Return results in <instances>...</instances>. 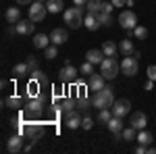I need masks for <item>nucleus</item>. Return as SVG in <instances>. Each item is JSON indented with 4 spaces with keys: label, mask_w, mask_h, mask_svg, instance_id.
Here are the masks:
<instances>
[{
    "label": "nucleus",
    "mask_w": 156,
    "mask_h": 154,
    "mask_svg": "<svg viewBox=\"0 0 156 154\" xmlns=\"http://www.w3.org/2000/svg\"><path fill=\"white\" fill-rule=\"evenodd\" d=\"M4 17H6V21H9V23H17V21L21 19V11H19L17 6H9L6 13H4Z\"/></svg>",
    "instance_id": "obj_20"
},
{
    "label": "nucleus",
    "mask_w": 156,
    "mask_h": 154,
    "mask_svg": "<svg viewBox=\"0 0 156 154\" xmlns=\"http://www.w3.org/2000/svg\"><path fill=\"white\" fill-rule=\"evenodd\" d=\"M44 56L48 60L56 59V56H58V46H56V44H50L48 48H44Z\"/></svg>",
    "instance_id": "obj_31"
},
{
    "label": "nucleus",
    "mask_w": 156,
    "mask_h": 154,
    "mask_svg": "<svg viewBox=\"0 0 156 154\" xmlns=\"http://www.w3.org/2000/svg\"><path fill=\"white\" fill-rule=\"evenodd\" d=\"M46 13H48V9H46V4L44 2H40V0H36V2H31L29 4V19L31 21H42L44 17H46Z\"/></svg>",
    "instance_id": "obj_6"
},
{
    "label": "nucleus",
    "mask_w": 156,
    "mask_h": 154,
    "mask_svg": "<svg viewBox=\"0 0 156 154\" xmlns=\"http://www.w3.org/2000/svg\"><path fill=\"white\" fill-rule=\"evenodd\" d=\"M104 59H106L104 50L92 48V50H87V52H85V60H87V63H92V65H100V63H102Z\"/></svg>",
    "instance_id": "obj_10"
},
{
    "label": "nucleus",
    "mask_w": 156,
    "mask_h": 154,
    "mask_svg": "<svg viewBox=\"0 0 156 154\" xmlns=\"http://www.w3.org/2000/svg\"><path fill=\"white\" fill-rule=\"evenodd\" d=\"M27 73H31L27 63H21V65H15V67H12V75H15V77H23Z\"/></svg>",
    "instance_id": "obj_26"
},
{
    "label": "nucleus",
    "mask_w": 156,
    "mask_h": 154,
    "mask_svg": "<svg viewBox=\"0 0 156 154\" xmlns=\"http://www.w3.org/2000/svg\"><path fill=\"white\" fill-rule=\"evenodd\" d=\"M119 25L123 29H127V31H133V29L137 27V17H135V13L133 11H123L119 15Z\"/></svg>",
    "instance_id": "obj_4"
},
{
    "label": "nucleus",
    "mask_w": 156,
    "mask_h": 154,
    "mask_svg": "<svg viewBox=\"0 0 156 154\" xmlns=\"http://www.w3.org/2000/svg\"><path fill=\"white\" fill-rule=\"evenodd\" d=\"M104 81H106V79H104L102 73H92V75H90V81H87V88L94 90V92H98V90L104 88Z\"/></svg>",
    "instance_id": "obj_12"
},
{
    "label": "nucleus",
    "mask_w": 156,
    "mask_h": 154,
    "mask_svg": "<svg viewBox=\"0 0 156 154\" xmlns=\"http://www.w3.org/2000/svg\"><path fill=\"white\" fill-rule=\"evenodd\" d=\"M137 69H140V65H137V59L135 56H125V59L121 60V73H125L127 77H133V75H137Z\"/></svg>",
    "instance_id": "obj_5"
},
{
    "label": "nucleus",
    "mask_w": 156,
    "mask_h": 154,
    "mask_svg": "<svg viewBox=\"0 0 156 154\" xmlns=\"http://www.w3.org/2000/svg\"><path fill=\"white\" fill-rule=\"evenodd\" d=\"M115 104V90L104 85L102 90H98L94 96V106L96 108H112Z\"/></svg>",
    "instance_id": "obj_1"
},
{
    "label": "nucleus",
    "mask_w": 156,
    "mask_h": 154,
    "mask_svg": "<svg viewBox=\"0 0 156 154\" xmlns=\"http://www.w3.org/2000/svg\"><path fill=\"white\" fill-rule=\"evenodd\" d=\"M75 102H73V100H69V98H65V100H62V104H60V110H62V113H71V110H75Z\"/></svg>",
    "instance_id": "obj_35"
},
{
    "label": "nucleus",
    "mask_w": 156,
    "mask_h": 154,
    "mask_svg": "<svg viewBox=\"0 0 156 154\" xmlns=\"http://www.w3.org/2000/svg\"><path fill=\"white\" fill-rule=\"evenodd\" d=\"M6 148H9V152H21L23 150V138L21 135H11L9 142H6Z\"/></svg>",
    "instance_id": "obj_15"
},
{
    "label": "nucleus",
    "mask_w": 156,
    "mask_h": 154,
    "mask_svg": "<svg viewBox=\"0 0 156 154\" xmlns=\"http://www.w3.org/2000/svg\"><path fill=\"white\" fill-rule=\"evenodd\" d=\"M115 117L112 115V110H108V108H100V115H98V123H104V125H108V121Z\"/></svg>",
    "instance_id": "obj_30"
},
{
    "label": "nucleus",
    "mask_w": 156,
    "mask_h": 154,
    "mask_svg": "<svg viewBox=\"0 0 156 154\" xmlns=\"http://www.w3.org/2000/svg\"><path fill=\"white\" fill-rule=\"evenodd\" d=\"M129 108H131V104H129V100H125V98H121V100H115V104H112V115L115 117H127L129 115Z\"/></svg>",
    "instance_id": "obj_8"
},
{
    "label": "nucleus",
    "mask_w": 156,
    "mask_h": 154,
    "mask_svg": "<svg viewBox=\"0 0 156 154\" xmlns=\"http://www.w3.org/2000/svg\"><path fill=\"white\" fill-rule=\"evenodd\" d=\"M50 40H52V44H56V46H62V44L69 40V34H67V29H62V27H56V29H52V34H50Z\"/></svg>",
    "instance_id": "obj_11"
},
{
    "label": "nucleus",
    "mask_w": 156,
    "mask_h": 154,
    "mask_svg": "<svg viewBox=\"0 0 156 154\" xmlns=\"http://www.w3.org/2000/svg\"><path fill=\"white\" fill-rule=\"evenodd\" d=\"M6 104H9L11 108H19V106H21V98H17V96H11V98L6 100Z\"/></svg>",
    "instance_id": "obj_37"
},
{
    "label": "nucleus",
    "mask_w": 156,
    "mask_h": 154,
    "mask_svg": "<svg viewBox=\"0 0 156 154\" xmlns=\"http://www.w3.org/2000/svg\"><path fill=\"white\" fill-rule=\"evenodd\" d=\"M144 90H146V92H150V90H154V79H148V81L144 83Z\"/></svg>",
    "instance_id": "obj_42"
},
{
    "label": "nucleus",
    "mask_w": 156,
    "mask_h": 154,
    "mask_svg": "<svg viewBox=\"0 0 156 154\" xmlns=\"http://www.w3.org/2000/svg\"><path fill=\"white\" fill-rule=\"evenodd\" d=\"M34 23H36V21H31V19H27V21H17V23H15V34H19V36H29V34H34Z\"/></svg>",
    "instance_id": "obj_9"
},
{
    "label": "nucleus",
    "mask_w": 156,
    "mask_h": 154,
    "mask_svg": "<svg viewBox=\"0 0 156 154\" xmlns=\"http://www.w3.org/2000/svg\"><path fill=\"white\" fill-rule=\"evenodd\" d=\"M62 6H65L62 0H48V2H46V9H48V13H52V15L60 13V11H62Z\"/></svg>",
    "instance_id": "obj_21"
},
{
    "label": "nucleus",
    "mask_w": 156,
    "mask_h": 154,
    "mask_svg": "<svg viewBox=\"0 0 156 154\" xmlns=\"http://www.w3.org/2000/svg\"><path fill=\"white\" fill-rule=\"evenodd\" d=\"M83 6H71L65 11V23L69 25L71 29H79L83 25Z\"/></svg>",
    "instance_id": "obj_2"
},
{
    "label": "nucleus",
    "mask_w": 156,
    "mask_h": 154,
    "mask_svg": "<svg viewBox=\"0 0 156 154\" xmlns=\"http://www.w3.org/2000/svg\"><path fill=\"white\" fill-rule=\"evenodd\" d=\"M133 138H137V133H135V127H133V125H129L127 129H123V140L131 142Z\"/></svg>",
    "instance_id": "obj_33"
},
{
    "label": "nucleus",
    "mask_w": 156,
    "mask_h": 154,
    "mask_svg": "<svg viewBox=\"0 0 156 154\" xmlns=\"http://www.w3.org/2000/svg\"><path fill=\"white\" fill-rule=\"evenodd\" d=\"M50 42H52V40H50V36H46V34H36V36H34V46L36 48H42V50H44V48L50 46Z\"/></svg>",
    "instance_id": "obj_18"
},
{
    "label": "nucleus",
    "mask_w": 156,
    "mask_h": 154,
    "mask_svg": "<svg viewBox=\"0 0 156 154\" xmlns=\"http://www.w3.org/2000/svg\"><path fill=\"white\" fill-rule=\"evenodd\" d=\"M110 2L115 4V9H117V6H125V4H127V0H110Z\"/></svg>",
    "instance_id": "obj_43"
},
{
    "label": "nucleus",
    "mask_w": 156,
    "mask_h": 154,
    "mask_svg": "<svg viewBox=\"0 0 156 154\" xmlns=\"http://www.w3.org/2000/svg\"><path fill=\"white\" fill-rule=\"evenodd\" d=\"M90 106H94V100H87V98H83V96L77 98V108H79L81 113H87Z\"/></svg>",
    "instance_id": "obj_29"
},
{
    "label": "nucleus",
    "mask_w": 156,
    "mask_h": 154,
    "mask_svg": "<svg viewBox=\"0 0 156 154\" xmlns=\"http://www.w3.org/2000/svg\"><path fill=\"white\" fill-rule=\"evenodd\" d=\"M42 108H44V98H42V96L31 98V100H29V104H27V110H29V113H34V115H40V113H42Z\"/></svg>",
    "instance_id": "obj_16"
},
{
    "label": "nucleus",
    "mask_w": 156,
    "mask_h": 154,
    "mask_svg": "<svg viewBox=\"0 0 156 154\" xmlns=\"http://www.w3.org/2000/svg\"><path fill=\"white\" fill-rule=\"evenodd\" d=\"M148 79H154L156 81V65H150L148 67Z\"/></svg>",
    "instance_id": "obj_38"
},
{
    "label": "nucleus",
    "mask_w": 156,
    "mask_h": 154,
    "mask_svg": "<svg viewBox=\"0 0 156 154\" xmlns=\"http://www.w3.org/2000/svg\"><path fill=\"white\" fill-rule=\"evenodd\" d=\"M23 131L27 133V135H29V138H34V140H37V138L42 135V127H37V125H31V123H29L27 127H23Z\"/></svg>",
    "instance_id": "obj_28"
},
{
    "label": "nucleus",
    "mask_w": 156,
    "mask_h": 154,
    "mask_svg": "<svg viewBox=\"0 0 156 154\" xmlns=\"http://www.w3.org/2000/svg\"><path fill=\"white\" fill-rule=\"evenodd\" d=\"M137 142L144 144V146H150V144L154 142V138H152V133L146 129H140V133H137Z\"/></svg>",
    "instance_id": "obj_25"
},
{
    "label": "nucleus",
    "mask_w": 156,
    "mask_h": 154,
    "mask_svg": "<svg viewBox=\"0 0 156 154\" xmlns=\"http://www.w3.org/2000/svg\"><path fill=\"white\" fill-rule=\"evenodd\" d=\"M102 50H104V54H106V56H115V54H117V50H119V46H117L112 40H106V42L102 44Z\"/></svg>",
    "instance_id": "obj_24"
},
{
    "label": "nucleus",
    "mask_w": 156,
    "mask_h": 154,
    "mask_svg": "<svg viewBox=\"0 0 156 154\" xmlns=\"http://www.w3.org/2000/svg\"><path fill=\"white\" fill-rule=\"evenodd\" d=\"M65 119H67V127L69 129H77V127H81V119L83 117H79L77 110H71V113H65Z\"/></svg>",
    "instance_id": "obj_13"
},
{
    "label": "nucleus",
    "mask_w": 156,
    "mask_h": 154,
    "mask_svg": "<svg viewBox=\"0 0 156 154\" xmlns=\"http://www.w3.org/2000/svg\"><path fill=\"white\" fill-rule=\"evenodd\" d=\"M135 154H148V146H144V144H140V146L135 148Z\"/></svg>",
    "instance_id": "obj_41"
},
{
    "label": "nucleus",
    "mask_w": 156,
    "mask_h": 154,
    "mask_svg": "<svg viewBox=\"0 0 156 154\" xmlns=\"http://www.w3.org/2000/svg\"><path fill=\"white\" fill-rule=\"evenodd\" d=\"M73 4H75V6H85L87 0H73Z\"/></svg>",
    "instance_id": "obj_44"
},
{
    "label": "nucleus",
    "mask_w": 156,
    "mask_h": 154,
    "mask_svg": "<svg viewBox=\"0 0 156 154\" xmlns=\"http://www.w3.org/2000/svg\"><path fill=\"white\" fill-rule=\"evenodd\" d=\"M100 73L104 75V79H115L121 73V65L117 63L115 56H106V59L100 63Z\"/></svg>",
    "instance_id": "obj_3"
},
{
    "label": "nucleus",
    "mask_w": 156,
    "mask_h": 154,
    "mask_svg": "<svg viewBox=\"0 0 156 154\" xmlns=\"http://www.w3.org/2000/svg\"><path fill=\"white\" fill-rule=\"evenodd\" d=\"M106 127H108L110 131H112L115 135L123 133V129H125V127H123V119H121V117H112L110 121H108V125H106Z\"/></svg>",
    "instance_id": "obj_17"
},
{
    "label": "nucleus",
    "mask_w": 156,
    "mask_h": 154,
    "mask_svg": "<svg viewBox=\"0 0 156 154\" xmlns=\"http://www.w3.org/2000/svg\"><path fill=\"white\" fill-rule=\"evenodd\" d=\"M83 25L87 27V29H90V31H96L98 27H102V25L98 23V17H96V15H92V13H87V15H85Z\"/></svg>",
    "instance_id": "obj_19"
},
{
    "label": "nucleus",
    "mask_w": 156,
    "mask_h": 154,
    "mask_svg": "<svg viewBox=\"0 0 156 154\" xmlns=\"http://www.w3.org/2000/svg\"><path fill=\"white\" fill-rule=\"evenodd\" d=\"M112 9H115L112 2H104V4H102V11H104V13H112Z\"/></svg>",
    "instance_id": "obj_40"
},
{
    "label": "nucleus",
    "mask_w": 156,
    "mask_h": 154,
    "mask_svg": "<svg viewBox=\"0 0 156 154\" xmlns=\"http://www.w3.org/2000/svg\"><path fill=\"white\" fill-rule=\"evenodd\" d=\"M133 36L137 38V40H146V38H148V29H146L144 25H137V27L133 29Z\"/></svg>",
    "instance_id": "obj_32"
},
{
    "label": "nucleus",
    "mask_w": 156,
    "mask_h": 154,
    "mask_svg": "<svg viewBox=\"0 0 156 154\" xmlns=\"http://www.w3.org/2000/svg\"><path fill=\"white\" fill-rule=\"evenodd\" d=\"M92 127H94V119L85 115V117L81 119V129H92Z\"/></svg>",
    "instance_id": "obj_36"
},
{
    "label": "nucleus",
    "mask_w": 156,
    "mask_h": 154,
    "mask_svg": "<svg viewBox=\"0 0 156 154\" xmlns=\"http://www.w3.org/2000/svg\"><path fill=\"white\" fill-rule=\"evenodd\" d=\"M40 2H48V0H40Z\"/></svg>",
    "instance_id": "obj_46"
},
{
    "label": "nucleus",
    "mask_w": 156,
    "mask_h": 154,
    "mask_svg": "<svg viewBox=\"0 0 156 154\" xmlns=\"http://www.w3.org/2000/svg\"><path fill=\"white\" fill-rule=\"evenodd\" d=\"M34 0H17V4H31Z\"/></svg>",
    "instance_id": "obj_45"
},
{
    "label": "nucleus",
    "mask_w": 156,
    "mask_h": 154,
    "mask_svg": "<svg viewBox=\"0 0 156 154\" xmlns=\"http://www.w3.org/2000/svg\"><path fill=\"white\" fill-rule=\"evenodd\" d=\"M102 0H87V4H85V9H87V13H92V15H98V13L102 11Z\"/></svg>",
    "instance_id": "obj_22"
},
{
    "label": "nucleus",
    "mask_w": 156,
    "mask_h": 154,
    "mask_svg": "<svg viewBox=\"0 0 156 154\" xmlns=\"http://www.w3.org/2000/svg\"><path fill=\"white\" fill-rule=\"evenodd\" d=\"M119 50L127 56V54H133L135 50H133V42L129 40V38H125V40H121V44H119Z\"/></svg>",
    "instance_id": "obj_23"
},
{
    "label": "nucleus",
    "mask_w": 156,
    "mask_h": 154,
    "mask_svg": "<svg viewBox=\"0 0 156 154\" xmlns=\"http://www.w3.org/2000/svg\"><path fill=\"white\" fill-rule=\"evenodd\" d=\"M77 73H79V69H75L71 63H67L62 69L58 71V79L62 83H71V81H75L77 79Z\"/></svg>",
    "instance_id": "obj_7"
},
{
    "label": "nucleus",
    "mask_w": 156,
    "mask_h": 154,
    "mask_svg": "<svg viewBox=\"0 0 156 154\" xmlns=\"http://www.w3.org/2000/svg\"><path fill=\"white\" fill-rule=\"evenodd\" d=\"M146 123H148V117H146L144 113H133L131 115V119H129V125H133L135 129H144L146 127Z\"/></svg>",
    "instance_id": "obj_14"
},
{
    "label": "nucleus",
    "mask_w": 156,
    "mask_h": 154,
    "mask_svg": "<svg viewBox=\"0 0 156 154\" xmlns=\"http://www.w3.org/2000/svg\"><path fill=\"white\" fill-rule=\"evenodd\" d=\"M96 17H98V23L102 25V27H110V25H112V17H110V13L100 11Z\"/></svg>",
    "instance_id": "obj_27"
},
{
    "label": "nucleus",
    "mask_w": 156,
    "mask_h": 154,
    "mask_svg": "<svg viewBox=\"0 0 156 154\" xmlns=\"http://www.w3.org/2000/svg\"><path fill=\"white\" fill-rule=\"evenodd\" d=\"M27 65H29V71H31V73L37 69V60L36 59H27Z\"/></svg>",
    "instance_id": "obj_39"
},
{
    "label": "nucleus",
    "mask_w": 156,
    "mask_h": 154,
    "mask_svg": "<svg viewBox=\"0 0 156 154\" xmlns=\"http://www.w3.org/2000/svg\"><path fill=\"white\" fill-rule=\"evenodd\" d=\"M79 73H81V75H87V77H90V75H92V73H96V71H94V65H92V63H87V60H85L83 65H81V67H79Z\"/></svg>",
    "instance_id": "obj_34"
}]
</instances>
